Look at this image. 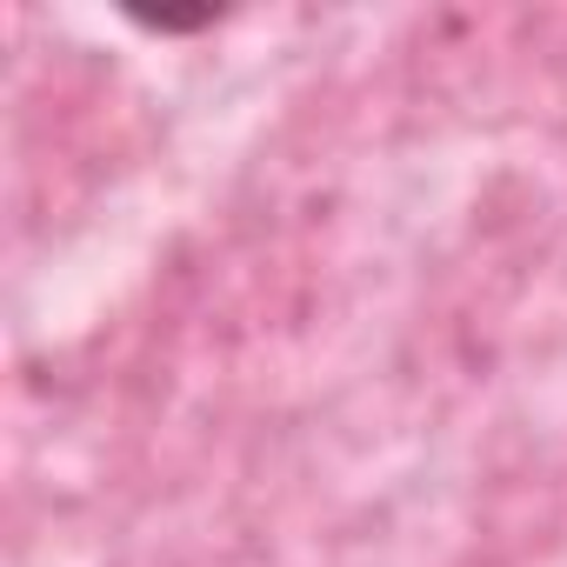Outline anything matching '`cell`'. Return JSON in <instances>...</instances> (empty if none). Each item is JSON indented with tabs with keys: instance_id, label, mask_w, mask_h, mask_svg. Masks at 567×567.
I'll return each mask as SVG.
<instances>
[]
</instances>
